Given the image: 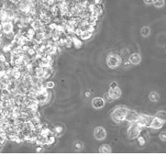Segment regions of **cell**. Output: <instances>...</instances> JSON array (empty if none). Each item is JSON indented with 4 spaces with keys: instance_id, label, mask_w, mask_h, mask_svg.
Listing matches in <instances>:
<instances>
[{
    "instance_id": "cell-17",
    "label": "cell",
    "mask_w": 166,
    "mask_h": 156,
    "mask_svg": "<svg viewBox=\"0 0 166 156\" xmlns=\"http://www.w3.org/2000/svg\"><path fill=\"white\" fill-rule=\"evenodd\" d=\"M54 87L53 82H47L46 83V88H52Z\"/></svg>"
},
{
    "instance_id": "cell-14",
    "label": "cell",
    "mask_w": 166,
    "mask_h": 156,
    "mask_svg": "<svg viewBox=\"0 0 166 156\" xmlns=\"http://www.w3.org/2000/svg\"><path fill=\"white\" fill-rule=\"evenodd\" d=\"M152 4L156 7H162L164 5V0H152Z\"/></svg>"
},
{
    "instance_id": "cell-12",
    "label": "cell",
    "mask_w": 166,
    "mask_h": 156,
    "mask_svg": "<svg viewBox=\"0 0 166 156\" xmlns=\"http://www.w3.org/2000/svg\"><path fill=\"white\" fill-rule=\"evenodd\" d=\"M149 98L150 101H152V102H156V101H158L159 98H160V95L158 93H156V92H152L149 95Z\"/></svg>"
},
{
    "instance_id": "cell-20",
    "label": "cell",
    "mask_w": 166,
    "mask_h": 156,
    "mask_svg": "<svg viewBox=\"0 0 166 156\" xmlns=\"http://www.w3.org/2000/svg\"><path fill=\"white\" fill-rule=\"evenodd\" d=\"M117 87H118V85H117V83H116V82H113L111 84H110V88H115Z\"/></svg>"
},
{
    "instance_id": "cell-15",
    "label": "cell",
    "mask_w": 166,
    "mask_h": 156,
    "mask_svg": "<svg viewBox=\"0 0 166 156\" xmlns=\"http://www.w3.org/2000/svg\"><path fill=\"white\" fill-rule=\"evenodd\" d=\"M149 33H150V29L148 27H144L142 29V34L143 36H148Z\"/></svg>"
},
{
    "instance_id": "cell-19",
    "label": "cell",
    "mask_w": 166,
    "mask_h": 156,
    "mask_svg": "<svg viewBox=\"0 0 166 156\" xmlns=\"http://www.w3.org/2000/svg\"><path fill=\"white\" fill-rule=\"evenodd\" d=\"M160 137H161V140H163V142H164V140H165V131H163V132L161 133V136H160Z\"/></svg>"
},
{
    "instance_id": "cell-18",
    "label": "cell",
    "mask_w": 166,
    "mask_h": 156,
    "mask_svg": "<svg viewBox=\"0 0 166 156\" xmlns=\"http://www.w3.org/2000/svg\"><path fill=\"white\" fill-rule=\"evenodd\" d=\"M139 144L140 145H144L145 142H144V139L142 137H139Z\"/></svg>"
},
{
    "instance_id": "cell-7",
    "label": "cell",
    "mask_w": 166,
    "mask_h": 156,
    "mask_svg": "<svg viewBox=\"0 0 166 156\" xmlns=\"http://www.w3.org/2000/svg\"><path fill=\"white\" fill-rule=\"evenodd\" d=\"M13 29H14V26H13V24L11 22L2 23V32H3V34H7V33L13 32Z\"/></svg>"
},
{
    "instance_id": "cell-21",
    "label": "cell",
    "mask_w": 166,
    "mask_h": 156,
    "mask_svg": "<svg viewBox=\"0 0 166 156\" xmlns=\"http://www.w3.org/2000/svg\"><path fill=\"white\" fill-rule=\"evenodd\" d=\"M144 3L146 5H150V4H152V0H144Z\"/></svg>"
},
{
    "instance_id": "cell-3",
    "label": "cell",
    "mask_w": 166,
    "mask_h": 156,
    "mask_svg": "<svg viewBox=\"0 0 166 156\" xmlns=\"http://www.w3.org/2000/svg\"><path fill=\"white\" fill-rule=\"evenodd\" d=\"M105 129L102 127H97L95 129V131H94V134H95V138L98 140H102L105 138Z\"/></svg>"
},
{
    "instance_id": "cell-1",
    "label": "cell",
    "mask_w": 166,
    "mask_h": 156,
    "mask_svg": "<svg viewBox=\"0 0 166 156\" xmlns=\"http://www.w3.org/2000/svg\"><path fill=\"white\" fill-rule=\"evenodd\" d=\"M127 112H128V109H126V108H117L112 114L113 120H115L116 122H119V121H122V120H125Z\"/></svg>"
},
{
    "instance_id": "cell-16",
    "label": "cell",
    "mask_w": 166,
    "mask_h": 156,
    "mask_svg": "<svg viewBox=\"0 0 166 156\" xmlns=\"http://www.w3.org/2000/svg\"><path fill=\"white\" fill-rule=\"evenodd\" d=\"M104 99H105V100H107V101H108V102H111L112 100H113L111 97H109V95H108L107 93H105V95H104Z\"/></svg>"
},
{
    "instance_id": "cell-5",
    "label": "cell",
    "mask_w": 166,
    "mask_h": 156,
    "mask_svg": "<svg viewBox=\"0 0 166 156\" xmlns=\"http://www.w3.org/2000/svg\"><path fill=\"white\" fill-rule=\"evenodd\" d=\"M107 94L112 99H118V97H120V95H121V91H120V89L117 87L115 88H110Z\"/></svg>"
},
{
    "instance_id": "cell-6",
    "label": "cell",
    "mask_w": 166,
    "mask_h": 156,
    "mask_svg": "<svg viewBox=\"0 0 166 156\" xmlns=\"http://www.w3.org/2000/svg\"><path fill=\"white\" fill-rule=\"evenodd\" d=\"M163 122L164 121H163L162 119H160L157 117H155V118L152 119V121H150L149 126H150V127L153 128V129H160V128H162Z\"/></svg>"
},
{
    "instance_id": "cell-2",
    "label": "cell",
    "mask_w": 166,
    "mask_h": 156,
    "mask_svg": "<svg viewBox=\"0 0 166 156\" xmlns=\"http://www.w3.org/2000/svg\"><path fill=\"white\" fill-rule=\"evenodd\" d=\"M121 63V58L117 54H110L107 57V65L110 68H117Z\"/></svg>"
},
{
    "instance_id": "cell-10",
    "label": "cell",
    "mask_w": 166,
    "mask_h": 156,
    "mask_svg": "<svg viewBox=\"0 0 166 156\" xmlns=\"http://www.w3.org/2000/svg\"><path fill=\"white\" fill-rule=\"evenodd\" d=\"M92 35H93V33L89 32V31H83V32H82V34L80 35L79 39L81 40L82 42H83V41H88V40L92 37Z\"/></svg>"
},
{
    "instance_id": "cell-9",
    "label": "cell",
    "mask_w": 166,
    "mask_h": 156,
    "mask_svg": "<svg viewBox=\"0 0 166 156\" xmlns=\"http://www.w3.org/2000/svg\"><path fill=\"white\" fill-rule=\"evenodd\" d=\"M142 61V57L139 53H132L129 57V63L132 64H139Z\"/></svg>"
},
{
    "instance_id": "cell-8",
    "label": "cell",
    "mask_w": 166,
    "mask_h": 156,
    "mask_svg": "<svg viewBox=\"0 0 166 156\" xmlns=\"http://www.w3.org/2000/svg\"><path fill=\"white\" fill-rule=\"evenodd\" d=\"M92 105H93V107L95 108H101L104 107L105 101H104V99L101 98V97H95V98L93 99Z\"/></svg>"
},
{
    "instance_id": "cell-11",
    "label": "cell",
    "mask_w": 166,
    "mask_h": 156,
    "mask_svg": "<svg viewBox=\"0 0 166 156\" xmlns=\"http://www.w3.org/2000/svg\"><path fill=\"white\" fill-rule=\"evenodd\" d=\"M29 26H31V28H32L34 31H37L38 29H39L42 27V23H41V21L39 20V19H36V20H33Z\"/></svg>"
},
{
    "instance_id": "cell-4",
    "label": "cell",
    "mask_w": 166,
    "mask_h": 156,
    "mask_svg": "<svg viewBox=\"0 0 166 156\" xmlns=\"http://www.w3.org/2000/svg\"><path fill=\"white\" fill-rule=\"evenodd\" d=\"M139 131H140V127L136 124L134 126H131V128L129 129V136L131 139L136 138V137H138V136H139Z\"/></svg>"
},
{
    "instance_id": "cell-13",
    "label": "cell",
    "mask_w": 166,
    "mask_h": 156,
    "mask_svg": "<svg viewBox=\"0 0 166 156\" xmlns=\"http://www.w3.org/2000/svg\"><path fill=\"white\" fill-rule=\"evenodd\" d=\"M100 153H110L111 152V148H110V146H108L107 144H105V145H102L101 147H100V150H99Z\"/></svg>"
}]
</instances>
